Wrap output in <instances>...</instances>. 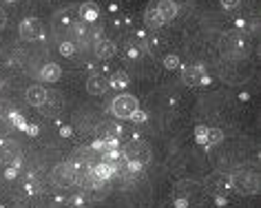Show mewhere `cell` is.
I'll return each mask as SVG.
<instances>
[{
  "label": "cell",
  "mask_w": 261,
  "mask_h": 208,
  "mask_svg": "<svg viewBox=\"0 0 261 208\" xmlns=\"http://www.w3.org/2000/svg\"><path fill=\"white\" fill-rule=\"evenodd\" d=\"M230 186L241 195H257L259 193V175L250 171H237L230 175Z\"/></svg>",
  "instance_id": "6da1fadb"
},
{
  "label": "cell",
  "mask_w": 261,
  "mask_h": 208,
  "mask_svg": "<svg viewBox=\"0 0 261 208\" xmlns=\"http://www.w3.org/2000/svg\"><path fill=\"white\" fill-rule=\"evenodd\" d=\"M140 109V102H138V97L135 95H128V93H124V95H117L113 102H111V113L115 115V118H130L135 111Z\"/></svg>",
  "instance_id": "7a4b0ae2"
},
{
  "label": "cell",
  "mask_w": 261,
  "mask_h": 208,
  "mask_svg": "<svg viewBox=\"0 0 261 208\" xmlns=\"http://www.w3.org/2000/svg\"><path fill=\"white\" fill-rule=\"evenodd\" d=\"M124 160L126 162H133V164H140L144 166L148 160H151V148H148L146 142L142 140H133L124 146Z\"/></svg>",
  "instance_id": "3957f363"
},
{
  "label": "cell",
  "mask_w": 261,
  "mask_h": 208,
  "mask_svg": "<svg viewBox=\"0 0 261 208\" xmlns=\"http://www.w3.org/2000/svg\"><path fill=\"white\" fill-rule=\"evenodd\" d=\"M51 179H54V184L58 188H69L75 184V173L69 162H62V164H58L54 171H51Z\"/></svg>",
  "instance_id": "277c9868"
},
{
  "label": "cell",
  "mask_w": 261,
  "mask_h": 208,
  "mask_svg": "<svg viewBox=\"0 0 261 208\" xmlns=\"http://www.w3.org/2000/svg\"><path fill=\"white\" fill-rule=\"evenodd\" d=\"M0 164H20V146L14 140L0 142Z\"/></svg>",
  "instance_id": "5b68a950"
},
{
  "label": "cell",
  "mask_w": 261,
  "mask_h": 208,
  "mask_svg": "<svg viewBox=\"0 0 261 208\" xmlns=\"http://www.w3.org/2000/svg\"><path fill=\"white\" fill-rule=\"evenodd\" d=\"M42 36V20L40 18H24L20 22V38L22 40H38Z\"/></svg>",
  "instance_id": "8992f818"
},
{
  "label": "cell",
  "mask_w": 261,
  "mask_h": 208,
  "mask_svg": "<svg viewBox=\"0 0 261 208\" xmlns=\"http://www.w3.org/2000/svg\"><path fill=\"white\" fill-rule=\"evenodd\" d=\"M115 173H117V168L111 164V162H100V164L91 166V175H93L95 184H104V181H109Z\"/></svg>",
  "instance_id": "52a82bcc"
},
{
  "label": "cell",
  "mask_w": 261,
  "mask_h": 208,
  "mask_svg": "<svg viewBox=\"0 0 261 208\" xmlns=\"http://www.w3.org/2000/svg\"><path fill=\"white\" fill-rule=\"evenodd\" d=\"M179 69H181V82H184L188 89H195L201 80H204V71H201V67H179Z\"/></svg>",
  "instance_id": "ba28073f"
},
{
  "label": "cell",
  "mask_w": 261,
  "mask_h": 208,
  "mask_svg": "<svg viewBox=\"0 0 261 208\" xmlns=\"http://www.w3.org/2000/svg\"><path fill=\"white\" fill-rule=\"evenodd\" d=\"M158 5V14L162 18V22H173L175 18H177V3L175 0H160V3H155Z\"/></svg>",
  "instance_id": "9c48e42d"
},
{
  "label": "cell",
  "mask_w": 261,
  "mask_h": 208,
  "mask_svg": "<svg viewBox=\"0 0 261 208\" xmlns=\"http://www.w3.org/2000/svg\"><path fill=\"white\" fill-rule=\"evenodd\" d=\"M109 89H111L109 80H107V77H102V75H91L87 80V91L91 95H104Z\"/></svg>",
  "instance_id": "30bf717a"
},
{
  "label": "cell",
  "mask_w": 261,
  "mask_h": 208,
  "mask_svg": "<svg viewBox=\"0 0 261 208\" xmlns=\"http://www.w3.org/2000/svg\"><path fill=\"white\" fill-rule=\"evenodd\" d=\"M47 97H49V93L44 87H29V91H27V102L31 107H42V104L47 102Z\"/></svg>",
  "instance_id": "8fae6325"
},
{
  "label": "cell",
  "mask_w": 261,
  "mask_h": 208,
  "mask_svg": "<svg viewBox=\"0 0 261 208\" xmlns=\"http://www.w3.org/2000/svg\"><path fill=\"white\" fill-rule=\"evenodd\" d=\"M144 22H146L148 29H160L162 24H164V22H162V18H160V14H158V5H155V3H151L146 7V11H144Z\"/></svg>",
  "instance_id": "7c38bea8"
},
{
  "label": "cell",
  "mask_w": 261,
  "mask_h": 208,
  "mask_svg": "<svg viewBox=\"0 0 261 208\" xmlns=\"http://www.w3.org/2000/svg\"><path fill=\"white\" fill-rule=\"evenodd\" d=\"M93 49H95V56L100 58V60H109V58L115 56V44L111 40H102V38H100V40L95 42Z\"/></svg>",
  "instance_id": "4fadbf2b"
},
{
  "label": "cell",
  "mask_w": 261,
  "mask_h": 208,
  "mask_svg": "<svg viewBox=\"0 0 261 208\" xmlns=\"http://www.w3.org/2000/svg\"><path fill=\"white\" fill-rule=\"evenodd\" d=\"M60 75H62V69L58 67L56 62L44 64L42 71H40V77H42L44 82H58V80H60Z\"/></svg>",
  "instance_id": "5bb4252c"
},
{
  "label": "cell",
  "mask_w": 261,
  "mask_h": 208,
  "mask_svg": "<svg viewBox=\"0 0 261 208\" xmlns=\"http://www.w3.org/2000/svg\"><path fill=\"white\" fill-rule=\"evenodd\" d=\"M197 191H199V184H195V181H179V184L175 186V197L181 199V197H188V195H193Z\"/></svg>",
  "instance_id": "9a60e30c"
},
{
  "label": "cell",
  "mask_w": 261,
  "mask_h": 208,
  "mask_svg": "<svg viewBox=\"0 0 261 208\" xmlns=\"http://www.w3.org/2000/svg\"><path fill=\"white\" fill-rule=\"evenodd\" d=\"M80 16L84 22H95L97 18H100V9H97L93 3H84L80 7Z\"/></svg>",
  "instance_id": "2e32d148"
},
{
  "label": "cell",
  "mask_w": 261,
  "mask_h": 208,
  "mask_svg": "<svg viewBox=\"0 0 261 208\" xmlns=\"http://www.w3.org/2000/svg\"><path fill=\"white\" fill-rule=\"evenodd\" d=\"M97 133H100V140H117L122 131L117 124H104V126L97 128Z\"/></svg>",
  "instance_id": "e0dca14e"
},
{
  "label": "cell",
  "mask_w": 261,
  "mask_h": 208,
  "mask_svg": "<svg viewBox=\"0 0 261 208\" xmlns=\"http://www.w3.org/2000/svg\"><path fill=\"white\" fill-rule=\"evenodd\" d=\"M109 87H113V89H124V87H128V73H124V71H115V73L111 75Z\"/></svg>",
  "instance_id": "ac0fdd59"
},
{
  "label": "cell",
  "mask_w": 261,
  "mask_h": 208,
  "mask_svg": "<svg viewBox=\"0 0 261 208\" xmlns=\"http://www.w3.org/2000/svg\"><path fill=\"white\" fill-rule=\"evenodd\" d=\"M224 140V131L221 128H206V146H213V144H219Z\"/></svg>",
  "instance_id": "d6986e66"
},
{
  "label": "cell",
  "mask_w": 261,
  "mask_h": 208,
  "mask_svg": "<svg viewBox=\"0 0 261 208\" xmlns=\"http://www.w3.org/2000/svg\"><path fill=\"white\" fill-rule=\"evenodd\" d=\"M164 67H166V69H179L181 62H179L177 56H166V58H164Z\"/></svg>",
  "instance_id": "ffe728a7"
},
{
  "label": "cell",
  "mask_w": 261,
  "mask_h": 208,
  "mask_svg": "<svg viewBox=\"0 0 261 208\" xmlns=\"http://www.w3.org/2000/svg\"><path fill=\"white\" fill-rule=\"evenodd\" d=\"M73 51H75V47H73L71 42H62V44H60V54H62V56L69 58V56H73Z\"/></svg>",
  "instance_id": "44dd1931"
},
{
  "label": "cell",
  "mask_w": 261,
  "mask_h": 208,
  "mask_svg": "<svg viewBox=\"0 0 261 208\" xmlns=\"http://www.w3.org/2000/svg\"><path fill=\"white\" fill-rule=\"evenodd\" d=\"M130 120H133L135 124H144V122H146V113H144V111H140V109H138V111L130 115Z\"/></svg>",
  "instance_id": "7402d4cb"
},
{
  "label": "cell",
  "mask_w": 261,
  "mask_h": 208,
  "mask_svg": "<svg viewBox=\"0 0 261 208\" xmlns=\"http://www.w3.org/2000/svg\"><path fill=\"white\" fill-rule=\"evenodd\" d=\"M195 135H197V142H199V144H204V142H206V128H204V126H197Z\"/></svg>",
  "instance_id": "603a6c76"
},
{
  "label": "cell",
  "mask_w": 261,
  "mask_h": 208,
  "mask_svg": "<svg viewBox=\"0 0 261 208\" xmlns=\"http://www.w3.org/2000/svg\"><path fill=\"white\" fill-rule=\"evenodd\" d=\"M241 0H221V5H224V9H234Z\"/></svg>",
  "instance_id": "cb8c5ba5"
},
{
  "label": "cell",
  "mask_w": 261,
  "mask_h": 208,
  "mask_svg": "<svg viewBox=\"0 0 261 208\" xmlns=\"http://www.w3.org/2000/svg\"><path fill=\"white\" fill-rule=\"evenodd\" d=\"M5 24H7V14H5V9L0 7V31L5 29Z\"/></svg>",
  "instance_id": "d4e9b609"
},
{
  "label": "cell",
  "mask_w": 261,
  "mask_h": 208,
  "mask_svg": "<svg viewBox=\"0 0 261 208\" xmlns=\"http://www.w3.org/2000/svg\"><path fill=\"white\" fill-rule=\"evenodd\" d=\"M7 3H18V0H7Z\"/></svg>",
  "instance_id": "484cf974"
},
{
  "label": "cell",
  "mask_w": 261,
  "mask_h": 208,
  "mask_svg": "<svg viewBox=\"0 0 261 208\" xmlns=\"http://www.w3.org/2000/svg\"><path fill=\"white\" fill-rule=\"evenodd\" d=\"M0 208H5V206H0Z\"/></svg>",
  "instance_id": "4316f807"
}]
</instances>
